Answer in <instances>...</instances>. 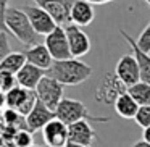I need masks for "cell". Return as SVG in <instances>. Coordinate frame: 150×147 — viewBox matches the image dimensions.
<instances>
[{
    "label": "cell",
    "mask_w": 150,
    "mask_h": 147,
    "mask_svg": "<svg viewBox=\"0 0 150 147\" xmlns=\"http://www.w3.org/2000/svg\"><path fill=\"white\" fill-rule=\"evenodd\" d=\"M0 147H4V137L0 136Z\"/></svg>",
    "instance_id": "33"
},
{
    "label": "cell",
    "mask_w": 150,
    "mask_h": 147,
    "mask_svg": "<svg viewBox=\"0 0 150 147\" xmlns=\"http://www.w3.org/2000/svg\"><path fill=\"white\" fill-rule=\"evenodd\" d=\"M63 2H65V4H68L69 7H73V4H74L76 0H63Z\"/></svg>",
    "instance_id": "32"
},
{
    "label": "cell",
    "mask_w": 150,
    "mask_h": 147,
    "mask_svg": "<svg viewBox=\"0 0 150 147\" xmlns=\"http://www.w3.org/2000/svg\"><path fill=\"white\" fill-rule=\"evenodd\" d=\"M26 63H28V60H26L24 52H11L2 60V63H0V73H8V75L16 76Z\"/></svg>",
    "instance_id": "19"
},
{
    "label": "cell",
    "mask_w": 150,
    "mask_h": 147,
    "mask_svg": "<svg viewBox=\"0 0 150 147\" xmlns=\"http://www.w3.org/2000/svg\"><path fill=\"white\" fill-rule=\"evenodd\" d=\"M33 147H49V146H33Z\"/></svg>",
    "instance_id": "35"
},
{
    "label": "cell",
    "mask_w": 150,
    "mask_h": 147,
    "mask_svg": "<svg viewBox=\"0 0 150 147\" xmlns=\"http://www.w3.org/2000/svg\"><path fill=\"white\" fill-rule=\"evenodd\" d=\"M94 73V68L79 58H69L62 62H53L52 68L47 71V76L57 79L63 86H78L87 81Z\"/></svg>",
    "instance_id": "1"
},
{
    "label": "cell",
    "mask_w": 150,
    "mask_h": 147,
    "mask_svg": "<svg viewBox=\"0 0 150 147\" xmlns=\"http://www.w3.org/2000/svg\"><path fill=\"white\" fill-rule=\"evenodd\" d=\"M142 139H144V141H147V142L150 144V128H145V129H144V133H142Z\"/></svg>",
    "instance_id": "29"
},
{
    "label": "cell",
    "mask_w": 150,
    "mask_h": 147,
    "mask_svg": "<svg viewBox=\"0 0 150 147\" xmlns=\"http://www.w3.org/2000/svg\"><path fill=\"white\" fill-rule=\"evenodd\" d=\"M7 31L11 34L13 37H16L20 42H23L24 45H36L37 42V37L39 34L34 31L33 24H31L28 15L24 13L23 8H18V7H10L7 11Z\"/></svg>",
    "instance_id": "2"
},
{
    "label": "cell",
    "mask_w": 150,
    "mask_h": 147,
    "mask_svg": "<svg viewBox=\"0 0 150 147\" xmlns=\"http://www.w3.org/2000/svg\"><path fill=\"white\" fill-rule=\"evenodd\" d=\"M65 147H84V146H81V144H76V142H68Z\"/></svg>",
    "instance_id": "31"
},
{
    "label": "cell",
    "mask_w": 150,
    "mask_h": 147,
    "mask_svg": "<svg viewBox=\"0 0 150 147\" xmlns=\"http://www.w3.org/2000/svg\"><path fill=\"white\" fill-rule=\"evenodd\" d=\"M42 137L45 146L49 147H65L69 142V128L55 118L42 129Z\"/></svg>",
    "instance_id": "8"
},
{
    "label": "cell",
    "mask_w": 150,
    "mask_h": 147,
    "mask_svg": "<svg viewBox=\"0 0 150 147\" xmlns=\"http://www.w3.org/2000/svg\"><path fill=\"white\" fill-rule=\"evenodd\" d=\"M115 73L116 76L127 86V89L131 86L140 82V70L139 65H137V60L134 55L127 53V55H123L116 63V68H115Z\"/></svg>",
    "instance_id": "9"
},
{
    "label": "cell",
    "mask_w": 150,
    "mask_h": 147,
    "mask_svg": "<svg viewBox=\"0 0 150 147\" xmlns=\"http://www.w3.org/2000/svg\"><path fill=\"white\" fill-rule=\"evenodd\" d=\"M37 99L42 102L45 107H49L52 111H57L58 105L62 104V100L65 97V86L62 82H58L57 79L45 76V78L40 81V84L36 89Z\"/></svg>",
    "instance_id": "5"
},
{
    "label": "cell",
    "mask_w": 150,
    "mask_h": 147,
    "mask_svg": "<svg viewBox=\"0 0 150 147\" xmlns=\"http://www.w3.org/2000/svg\"><path fill=\"white\" fill-rule=\"evenodd\" d=\"M131 147H150V144L147 142V141H144V139H139V141H136Z\"/></svg>",
    "instance_id": "28"
},
{
    "label": "cell",
    "mask_w": 150,
    "mask_h": 147,
    "mask_svg": "<svg viewBox=\"0 0 150 147\" xmlns=\"http://www.w3.org/2000/svg\"><path fill=\"white\" fill-rule=\"evenodd\" d=\"M10 8L8 0H0V33H7V11Z\"/></svg>",
    "instance_id": "26"
},
{
    "label": "cell",
    "mask_w": 150,
    "mask_h": 147,
    "mask_svg": "<svg viewBox=\"0 0 150 147\" xmlns=\"http://www.w3.org/2000/svg\"><path fill=\"white\" fill-rule=\"evenodd\" d=\"M55 118H57L55 111H52L49 107H45V105L37 99V104H36V107H34V110L26 116L28 131H29V133H36V131H39V129H44V128H45L52 120H55Z\"/></svg>",
    "instance_id": "12"
},
{
    "label": "cell",
    "mask_w": 150,
    "mask_h": 147,
    "mask_svg": "<svg viewBox=\"0 0 150 147\" xmlns=\"http://www.w3.org/2000/svg\"><path fill=\"white\" fill-rule=\"evenodd\" d=\"M120 33H121V36L127 40L131 50H132V55L136 57V60H137V65H139V70H140V81L150 84V53H145L144 50H140L139 45H137V42L134 40V37L131 36V34H127L124 29H120Z\"/></svg>",
    "instance_id": "16"
},
{
    "label": "cell",
    "mask_w": 150,
    "mask_h": 147,
    "mask_svg": "<svg viewBox=\"0 0 150 147\" xmlns=\"http://www.w3.org/2000/svg\"><path fill=\"white\" fill-rule=\"evenodd\" d=\"M45 47L49 49L50 55L53 57L55 62L73 58L65 26H57V29L53 31V33H50L49 36H45Z\"/></svg>",
    "instance_id": "6"
},
{
    "label": "cell",
    "mask_w": 150,
    "mask_h": 147,
    "mask_svg": "<svg viewBox=\"0 0 150 147\" xmlns=\"http://www.w3.org/2000/svg\"><path fill=\"white\" fill-rule=\"evenodd\" d=\"M113 107H115L116 115H120L121 118H124V120H134L136 115H137V111H139V104L131 97L129 92H126V94L121 95V97L115 102Z\"/></svg>",
    "instance_id": "18"
},
{
    "label": "cell",
    "mask_w": 150,
    "mask_h": 147,
    "mask_svg": "<svg viewBox=\"0 0 150 147\" xmlns=\"http://www.w3.org/2000/svg\"><path fill=\"white\" fill-rule=\"evenodd\" d=\"M87 2H91L92 5H105L108 2H113V0H87Z\"/></svg>",
    "instance_id": "30"
},
{
    "label": "cell",
    "mask_w": 150,
    "mask_h": 147,
    "mask_svg": "<svg viewBox=\"0 0 150 147\" xmlns=\"http://www.w3.org/2000/svg\"><path fill=\"white\" fill-rule=\"evenodd\" d=\"M69 20H71V24H76L79 28L91 26L92 21L95 20L94 5L87 0H76L69 10Z\"/></svg>",
    "instance_id": "14"
},
{
    "label": "cell",
    "mask_w": 150,
    "mask_h": 147,
    "mask_svg": "<svg viewBox=\"0 0 150 147\" xmlns=\"http://www.w3.org/2000/svg\"><path fill=\"white\" fill-rule=\"evenodd\" d=\"M65 31H66V36H68L73 58L84 57L91 52V39L82 31V28L76 26V24H68V26H65Z\"/></svg>",
    "instance_id": "10"
},
{
    "label": "cell",
    "mask_w": 150,
    "mask_h": 147,
    "mask_svg": "<svg viewBox=\"0 0 150 147\" xmlns=\"http://www.w3.org/2000/svg\"><path fill=\"white\" fill-rule=\"evenodd\" d=\"M21 8H23L24 13L28 15L34 31H36L39 36H49V34L53 33V31L57 29V26H58V24L55 23V20H53L44 8L37 7L36 4L24 5V7H21Z\"/></svg>",
    "instance_id": "7"
},
{
    "label": "cell",
    "mask_w": 150,
    "mask_h": 147,
    "mask_svg": "<svg viewBox=\"0 0 150 147\" xmlns=\"http://www.w3.org/2000/svg\"><path fill=\"white\" fill-rule=\"evenodd\" d=\"M37 7L44 8L50 16L55 20V23L58 26H68L71 24V20H69V7L68 4H65L63 0H33Z\"/></svg>",
    "instance_id": "11"
},
{
    "label": "cell",
    "mask_w": 150,
    "mask_h": 147,
    "mask_svg": "<svg viewBox=\"0 0 150 147\" xmlns=\"http://www.w3.org/2000/svg\"><path fill=\"white\" fill-rule=\"evenodd\" d=\"M28 92H29L28 89L20 87V86H16L15 89L8 91L7 94H5V105H7V108H11V110H18V108L21 107V104L26 100Z\"/></svg>",
    "instance_id": "21"
},
{
    "label": "cell",
    "mask_w": 150,
    "mask_h": 147,
    "mask_svg": "<svg viewBox=\"0 0 150 147\" xmlns=\"http://www.w3.org/2000/svg\"><path fill=\"white\" fill-rule=\"evenodd\" d=\"M55 115L60 121H63L68 126H71L74 123H79V121H84V120L86 121H95V123H108L110 121L108 116L92 115L89 111V108L81 100H76V99H63L62 104L57 108Z\"/></svg>",
    "instance_id": "3"
},
{
    "label": "cell",
    "mask_w": 150,
    "mask_h": 147,
    "mask_svg": "<svg viewBox=\"0 0 150 147\" xmlns=\"http://www.w3.org/2000/svg\"><path fill=\"white\" fill-rule=\"evenodd\" d=\"M15 144H16V147H33L34 146L33 133H29L26 129L18 131L16 136H15Z\"/></svg>",
    "instance_id": "23"
},
{
    "label": "cell",
    "mask_w": 150,
    "mask_h": 147,
    "mask_svg": "<svg viewBox=\"0 0 150 147\" xmlns=\"http://www.w3.org/2000/svg\"><path fill=\"white\" fill-rule=\"evenodd\" d=\"M24 55H26L28 63L44 70V71H49V70L52 68L53 62H55L53 57L50 55L49 49L45 47V44H36V45L29 47V49L24 52Z\"/></svg>",
    "instance_id": "17"
},
{
    "label": "cell",
    "mask_w": 150,
    "mask_h": 147,
    "mask_svg": "<svg viewBox=\"0 0 150 147\" xmlns=\"http://www.w3.org/2000/svg\"><path fill=\"white\" fill-rule=\"evenodd\" d=\"M136 42H137V45H139L140 50H144L145 53H150V23L142 29V33L139 34Z\"/></svg>",
    "instance_id": "24"
},
{
    "label": "cell",
    "mask_w": 150,
    "mask_h": 147,
    "mask_svg": "<svg viewBox=\"0 0 150 147\" xmlns=\"http://www.w3.org/2000/svg\"><path fill=\"white\" fill-rule=\"evenodd\" d=\"M127 92V86L116 76L115 71L103 75L100 84L95 89V100L105 105H115V102Z\"/></svg>",
    "instance_id": "4"
},
{
    "label": "cell",
    "mask_w": 150,
    "mask_h": 147,
    "mask_svg": "<svg viewBox=\"0 0 150 147\" xmlns=\"http://www.w3.org/2000/svg\"><path fill=\"white\" fill-rule=\"evenodd\" d=\"M18 86L16 76L15 75H8V73H0V91L7 94L8 91L15 89Z\"/></svg>",
    "instance_id": "22"
},
{
    "label": "cell",
    "mask_w": 150,
    "mask_h": 147,
    "mask_svg": "<svg viewBox=\"0 0 150 147\" xmlns=\"http://www.w3.org/2000/svg\"><path fill=\"white\" fill-rule=\"evenodd\" d=\"M69 128V142L81 144L84 147H92L97 142L98 136L95 133L94 126L91 124V121H79V123L71 124Z\"/></svg>",
    "instance_id": "13"
},
{
    "label": "cell",
    "mask_w": 150,
    "mask_h": 147,
    "mask_svg": "<svg viewBox=\"0 0 150 147\" xmlns=\"http://www.w3.org/2000/svg\"><path fill=\"white\" fill-rule=\"evenodd\" d=\"M142 2H145V4H147V5H149V7H150V0H142Z\"/></svg>",
    "instance_id": "34"
},
{
    "label": "cell",
    "mask_w": 150,
    "mask_h": 147,
    "mask_svg": "<svg viewBox=\"0 0 150 147\" xmlns=\"http://www.w3.org/2000/svg\"><path fill=\"white\" fill-rule=\"evenodd\" d=\"M136 123L139 124L140 128H150V105H145V107H139V111L136 115Z\"/></svg>",
    "instance_id": "25"
},
{
    "label": "cell",
    "mask_w": 150,
    "mask_h": 147,
    "mask_svg": "<svg viewBox=\"0 0 150 147\" xmlns=\"http://www.w3.org/2000/svg\"><path fill=\"white\" fill-rule=\"evenodd\" d=\"M10 52V44H8V36L7 33H0V63Z\"/></svg>",
    "instance_id": "27"
},
{
    "label": "cell",
    "mask_w": 150,
    "mask_h": 147,
    "mask_svg": "<svg viewBox=\"0 0 150 147\" xmlns=\"http://www.w3.org/2000/svg\"><path fill=\"white\" fill-rule=\"evenodd\" d=\"M47 76V71L37 68V66L31 65V63H26V65L21 68V71L16 75V81L20 87H24L28 91H36L37 86L40 84L44 78Z\"/></svg>",
    "instance_id": "15"
},
{
    "label": "cell",
    "mask_w": 150,
    "mask_h": 147,
    "mask_svg": "<svg viewBox=\"0 0 150 147\" xmlns=\"http://www.w3.org/2000/svg\"><path fill=\"white\" fill-rule=\"evenodd\" d=\"M129 95L134 99V100L139 104V107H145V105H150V84L140 81L137 84L131 86L127 89Z\"/></svg>",
    "instance_id": "20"
}]
</instances>
